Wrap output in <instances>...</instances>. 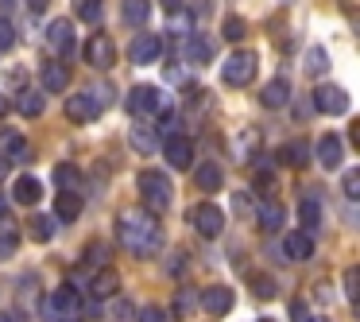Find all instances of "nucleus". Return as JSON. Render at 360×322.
I'll return each instance as SVG.
<instances>
[{
  "label": "nucleus",
  "instance_id": "obj_50",
  "mask_svg": "<svg viewBox=\"0 0 360 322\" xmlns=\"http://www.w3.org/2000/svg\"><path fill=\"white\" fill-rule=\"evenodd\" d=\"M0 218H8V198L0 194Z\"/></svg>",
  "mask_w": 360,
  "mask_h": 322
},
{
  "label": "nucleus",
  "instance_id": "obj_35",
  "mask_svg": "<svg viewBox=\"0 0 360 322\" xmlns=\"http://www.w3.org/2000/svg\"><path fill=\"white\" fill-rule=\"evenodd\" d=\"M345 299L356 306V299H360V268H349V272H345Z\"/></svg>",
  "mask_w": 360,
  "mask_h": 322
},
{
  "label": "nucleus",
  "instance_id": "obj_26",
  "mask_svg": "<svg viewBox=\"0 0 360 322\" xmlns=\"http://www.w3.org/2000/svg\"><path fill=\"white\" fill-rule=\"evenodd\" d=\"M55 213H58V221H74L82 213V194H74V190H58Z\"/></svg>",
  "mask_w": 360,
  "mask_h": 322
},
{
  "label": "nucleus",
  "instance_id": "obj_51",
  "mask_svg": "<svg viewBox=\"0 0 360 322\" xmlns=\"http://www.w3.org/2000/svg\"><path fill=\"white\" fill-rule=\"evenodd\" d=\"M306 322H329V318H326V314H318V318H306Z\"/></svg>",
  "mask_w": 360,
  "mask_h": 322
},
{
  "label": "nucleus",
  "instance_id": "obj_40",
  "mask_svg": "<svg viewBox=\"0 0 360 322\" xmlns=\"http://www.w3.org/2000/svg\"><path fill=\"white\" fill-rule=\"evenodd\" d=\"M16 43V24L12 20H0V51H8Z\"/></svg>",
  "mask_w": 360,
  "mask_h": 322
},
{
  "label": "nucleus",
  "instance_id": "obj_49",
  "mask_svg": "<svg viewBox=\"0 0 360 322\" xmlns=\"http://www.w3.org/2000/svg\"><path fill=\"white\" fill-rule=\"evenodd\" d=\"M233 206L244 213V210H248V194H236V198H233Z\"/></svg>",
  "mask_w": 360,
  "mask_h": 322
},
{
  "label": "nucleus",
  "instance_id": "obj_44",
  "mask_svg": "<svg viewBox=\"0 0 360 322\" xmlns=\"http://www.w3.org/2000/svg\"><path fill=\"white\" fill-rule=\"evenodd\" d=\"M194 299H198V291H190V287H186V291L179 295V311H182V314H190V311H194Z\"/></svg>",
  "mask_w": 360,
  "mask_h": 322
},
{
  "label": "nucleus",
  "instance_id": "obj_21",
  "mask_svg": "<svg viewBox=\"0 0 360 322\" xmlns=\"http://www.w3.org/2000/svg\"><path fill=\"white\" fill-rule=\"evenodd\" d=\"M279 163L298 167V171H302V167L310 163V144H306V140H290V144H283V148H279Z\"/></svg>",
  "mask_w": 360,
  "mask_h": 322
},
{
  "label": "nucleus",
  "instance_id": "obj_45",
  "mask_svg": "<svg viewBox=\"0 0 360 322\" xmlns=\"http://www.w3.org/2000/svg\"><path fill=\"white\" fill-rule=\"evenodd\" d=\"M290 318H295V322H306V318H310V311H306L302 299H295V303H290Z\"/></svg>",
  "mask_w": 360,
  "mask_h": 322
},
{
  "label": "nucleus",
  "instance_id": "obj_37",
  "mask_svg": "<svg viewBox=\"0 0 360 322\" xmlns=\"http://www.w3.org/2000/svg\"><path fill=\"white\" fill-rule=\"evenodd\" d=\"M244 35H248V24H244L240 16H229V20H225V39H229V43H240Z\"/></svg>",
  "mask_w": 360,
  "mask_h": 322
},
{
  "label": "nucleus",
  "instance_id": "obj_1",
  "mask_svg": "<svg viewBox=\"0 0 360 322\" xmlns=\"http://www.w3.org/2000/svg\"><path fill=\"white\" fill-rule=\"evenodd\" d=\"M117 241L124 244L132 256H155L163 249V225L155 213L148 210H124L117 218Z\"/></svg>",
  "mask_w": 360,
  "mask_h": 322
},
{
  "label": "nucleus",
  "instance_id": "obj_28",
  "mask_svg": "<svg viewBox=\"0 0 360 322\" xmlns=\"http://www.w3.org/2000/svg\"><path fill=\"white\" fill-rule=\"evenodd\" d=\"M186 55L194 58V63H205V66H210V63H213V43L205 39V35H190V39H186Z\"/></svg>",
  "mask_w": 360,
  "mask_h": 322
},
{
  "label": "nucleus",
  "instance_id": "obj_39",
  "mask_svg": "<svg viewBox=\"0 0 360 322\" xmlns=\"http://www.w3.org/2000/svg\"><path fill=\"white\" fill-rule=\"evenodd\" d=\"M32 233L39 237V241H51V237H55V221H51V218H35L32 221Z\"/></svg>",
  "mask_w": 360,
  "mask_h": 322
},
{
  "label": "nucleus",
  "instance_id": "obj_5",
  "mask_svg": "<svg viewBox=\"0 0 360 322\" xmlns=\"http://www.w3.org/2000/svg\"><path fill=\"white\" fill-rule=\"evenodd\" d=\"M82 55H86V63L94 66V70H109V66L117 63V43H112V35L94 32L86 39V47H82Z\"/></svg>",
  "mask_w": 360,
  "mask_h": 322
},
{
  "label": "nucleus",
  "instance_id": "obj_46",
  "mask_svg": "<svg viewBox=\"0 0 360 322\" xmlns=\"http://www.w3.org/2000/svg\"><path fill=\"white\" fill-rule=\"evenodd\" d=\"M0 322H27V314L12 306V311H4V314H0Z\"/></svg>",
  "mask_w": 360,
  "mask_h": 322
},
{
  "label": "nucleus",
  "instance_id": "obj_42",
  "mask_svg": "<svg viewBox=\"0 0 360 322\" xmlns=\"http://www.w3.org/2000/svg\"><path fill=\"white\" fill-rule=\"evenodd\" d=\"M275 187V171L271 167H256V190H271Z\"/></svg>",
  "mask_w": 360,
  "mask_h": 322
},
{
  "label": "nucleus",
  "instance_id": "obj_12",
  "mask_svg": "<svg viewBox=\"0 0 360 322\" xmlns=\"http://www.w3.org/2000/svg\"><path fill=\"white\" fill-rule=\"evenodd\" d=\"M198 303H202V311H205V314L221 318V314H229V311H233V303H236V299H233V291H229V287H221V283H217V287L198 291Z\"/></svg>",
  "mask_w": 360,
  "mask_h": 322
},
{
  "label": "nucleus",
  "instance_id": "obj_36",
  "mask_svg": "<svg viewBox=\"0 0 360 322\" xmlns=\"http://www.w3.org/2000/svg\"><path fill=\"white\" fill-rule=\"evenodd\" d=\"M55 182H58L63 190H70L74 182H78V167H74V163H58V167H55Z\"/></svg>",
  "mask_w": 360,
  "mask_h": 322
},
{
  "label": "nucleus",
  "instance_id": "obj_16",
  "mask_svg": "<svg viewBox=\"0 0 360 322\" xmlns=\"http://www.w3.org/2000/svg\"><path fill=\"white\" fill-rule=\"evenodd\" d=\"M70 86V66L63 63V58H51V63H43V89L47 94H58V89Z\"/></svg>",
  "mask_w": 360,
  "mask_h": 322
},
{
  "label": "nucleus",
  "instance_id": "obj_9",
  "mask_svg": "<svg viewBox=\"0 0 360 322\" xmlns=\"http://www.w3.org/2000/svg\"><path fill=\"white\" fill-rule=\"evenodd\" d=\"M159 51H163V39L151 35V32H143V35H136V39H132L128 58H132L136 66H151V63H159Z\"/></svg>",
  "mask_w": 360,
  "mask_h": 322
},
{
  "label": "nucleus",
  "instance_id": "obj_38",
  "mask_svg": "<svg viewBox=\"0 0 360 322\" xmlns=\"http://www.w3.org/2000/svg\"><path fill=\"white\" fill-rule=\"evenodd\" d=\"M252 291H256L259 299H271L279 287H275V280H271V275H252Z\"/></svg>",
  "mask_w": 360,
  "mask_h": 322
},
{
  "label": "nucleus",
  "instance_id": "obj_7",
  "mask_svg": "<svg viewBox=\"0 0 360 322\" xmlns=\"http://www.w3.org/2000/svg\"><path fill=\"white\" fill-rule=\"evenodd\" d=\"M63 109H66V120H74V125H89V120L101 117V105H97V97L89 94V89H82V94H70Z\"/></svg>",
  "mask_w": 360,
  "mask_h": 322
},
{
  "label": "nucleus",
  "instance_id": "obj_52",
  "mask_svg": "<svg viewBox=\"0 0 360 322\" xmlns=\"http://www.w3.org/2000/svg\"><path fill=\"white\" fill-rule=\"evenodd\" d=\"M4 109H8V101H4V97H0V113H4Z\"/></svg>",
  "mask_w": 360,
  "mask_h": 322
},
{
  "label": "nucleus",
  "instance_id": "obj_13",
  "mask_svg": "<svg viewBox=\"0 0 360 322\" xmlns=\"http://www.w3.org/2000/svg\"><path fill=\"white\" fill-rule=\"evenodd\" d=\"M314 156L321 159V167H326V171H333V167H341V159H345V140H341L337 132L318 136V148H314Z\"/></svg>",
  "mask_w": 360,
  "mask_h": 322
},
{
  "label": "nucleus",
  "instance_id": "obj_18",
  "mask_svg": "<svg viewBox=\"0 0 360 322\" xmlns=\"http://www.w3.org/2000/svg\"><path fill=\"white\" fill-rule=\"evenodd\" d=\"M283 252H287L290 260H310L314 256V233H302V229L287 233L283 237Z\"/></svg>",
  "mask_w": 360,
  "mask_h": 322
},
{
  "label": "nucleus",
  "instance_id": "obj_41",
  "mask_svg": "<svg viewBox=\"0 0 360 322\" xmlns=\"http://www.w3.org/2000/svg\"><path fill=\"white\" fill-rule=\"evenodd\" d=\"M341 187H345V198H352V202H356V198H360V171H349Z\"/></svg>",
  "mask_w": 360,
  "mask_h": 322
},
{
  "label": "nucleus",
  "instance_id": "obj_10",
  "mask_svg": "<svg viewBox=\"0 0 360 322\" xmlns=\"http://www.w3.org/2000/svg\"><path fill=\"white\" fill-rule=\"evenodd\" d=\"M47 47L66 63V55L74 51V24L70 20H51L47 24Z\"/></svg>",
  "mask_w": 360,
  "mask_h": 322
},
{
  "label": "nucleus",
  "instance_id": "obj_6",
  "mask_svg": "<svg viewBox=\"0 0 360 322\" xmlns=\"http://www.w3.org/2000/svg\"><path fill=\"white\" fill-rule=\"evenodd\" d=\"M349 94H345L341 86H333V82H326V86L314 89V109L326 113V117H345L349 113Z\"/></svg>",
  "mask_w": 360,
  "mask_h": 322
},
{
  "label": "nucleus",
  "instance_id": "obj_34",
  "mask_svg": "<svg viewBox=\"0 0 360 322\" xmlns=\"http://www.w3.org/2000/svg\"><path fill=\"white\" fill-rule=\"evenodd\" d=\"M8 159H12V163H27V159H32V151H27V140H24V136L12 132V140H8Z\"/></svg>",
  "mask_w": 360,
  "mask_h": 322
},
{
  "label": "nucleus",
  "instance_id": "obj_53",
  "mask_svg": "<svg viewBox=\"0 0 360 322\" xmlns=\"http://www.w3.org/2000/svg\"><path fill=\"white\" fill-rule=\"evenodd\" d=\"M259 322H275V318H259Z\"/></svg>",
  "mask_w": 360,
  "mask_h": 322
},
{
  "label": "nucleus",
  "instance_id": "obj_8",
  "mask_svg": "<svg viewBox=\"0 0 360 322\" xmlns=\"http://www.w3.org/2000/svg\"><path fill=\"white\" fill-rule=\"evenodd\" d=\"M190 221H194V229L202 237H221V229H225V213L213 202H198L194 213H190Z\"/></svg>",
  "mask_w": 360,
  "mask_h": 322
},
{
  "label": "nucleus",
  "instance_id": "obj_11",
  "mask_svg": "<svg viewBox=\"0 0 360 322\" xmlns=\"http://www.w3.org/2000/svg\"><path fill=\"white\" fill-rule=\"evenodd\" d=\"M167 156V163L174 167V171H186V167H194V144L186 140V136H171V140L159 144Z\"/></svg>",
  "mask_w": 360,
  "mask_h": 322
},
{
  "label": "nucleus",
  "instance_id": "obj_20",
  "mask_svg": "<svg viewBox=\"0 0 360 322\" xmlns=\"http://www.w3.org/2000/svg\"><path fill=\"white\" fill-rule=\"evenodd\" d=\"M12 198H16L20 206H35L43 198V182L35 179V175H20L16 187H12Z\"/></svg>",
  "mask_w": 360,
  "mask_h": 322
},
{
  "label": "nucleus",
  "instance_id": "obj_24",
  "mask_svg": "<svg viewBox=\"0 0 360 322\" xmlns=\"http://www.w3.org/2000/svg\"><path fill=\"white\" fill-rule=\"evenodd\" d=\"M256 221H259L264 233H275V229H283V221H287V210H283L279 202H264L259 213H256Z\"/></svg>",
  "mask_w": 360,
  "mask_h": 322
},
{
  "label": "nucleus",
  "instance_id": "obj_31",
  "mask_svg": "<svg viewBox=\"0 0 360 322\" xmlns=\"http://www.w3.org/2000/svg\"><path fill=\"white\" fill-rule=\"evenodd\" d=\"M74 12H78L86 24H101V16H105V4L101 0H74Z\"/></svg>",
  "mask_w": 360,
  "mask_h": 322
},
{
  "label": "nucleus",
  "instance_id": "obj_48",
  "mask_svg": "<svg viewBox=\"0 0 360 322\" xmlns=\"http://www.w3.org/2000/svg\"><path fill=\"white\" fill-rule=\"evenodd\" d=\"M47 4H51V0H27V8H32V12H47Z\"/></svg>",
  "mask_w": 360,
  "mask_h": 322
},
{
  "label": "nucleus",
  "instance_id": "obj_54",
  "mask_svg": "<svg viewBox=\"0 0 360 322\" xmlns=\"http://www.w3.org/2000/svg\"><path fill=\"white\" fill-rule=\"evenodd\" d=\"M74 322H78V318H74Z\"/></svg>",
  "mask_w": 360,
  "mask_h": 322
},
{
  "label": "nucleus",
  "instance_id": "obj_29",
  "mask_svg": "<svg viewBox=\"0 0 360 322\" xmlns=\"http://www.w3.org/2000/svg\"><path fill=\"white\" fill-rule=\"evenodd\" d=\"M163 140H171V136H182V113L179 109H163L159 113V132Z\"/></svg>",
  "mask_w": 360,
  "mask_h": 322
},
{
  "label": "nucleus",
  "instance_id": "obj_33",
  "mask_svg": "<svg viewBox=\"0 0 360 322\" xmlns=\"http://www.w3.org/2000/svg\"><path fill=\"white\" fill-rule=\"evenodd\" d=\"M326 66H329V58H326V51L321 47H310V55H306V74H326Z\"/></svg>",
  "mask_w": 360,
  "mask_h": 322
},
{
  "label": "nucleus",
  "instance_id": "obj_14",
  "mask_svg": "<svg viewBox=\"0 0 360 322\" xmlns=\"http://www.w3.org/2000/svg\"><path fill=\"white\" fill-rule=\"evenodd\" d=\"M155 109H159V89L155 86H136L132 94H128V113H132V117H151Z\"/></svg>",
  "mask_w": 360,
  "mask_h": 322
},
{
  "label": "nucleus",
  "instance_id": "obj_17",
  "mask_svg": "<svg viewBox=\"0 0 360 322\" xmlns=\"http://www.w3.org/2000/svg\"><path fill=\"white\" fill-rule=\"evenodd\" d=\"M287 101H290V82L287 78H271L259 89V105H264V109H283Z\"/></svg>",
  "mask_w": 360,
  "mask_h": 322
},
{
  "label": "nucleus",
  "instance_id": "obj_22",
  "mask_svg": "<svg viewBox=\"0 0 360 322\" xmlns=\"http://www.w3.org/2000/svg\"><path fill=\"white\" fill-rule=\"evenodd\" d=\"M194 182L205 190V194H217V190L225 187V175H221L217 163H202V167H194Z\"/></svg>",
  "mask_w": 360,
  "mask_h": 322
},
{
  "label": "nucleus",
  "instance_id": "obj_3",
  "mask_svg": "<svg viewBox=\"0 0 360 322\" xmlns=\"http://www.w3.org/2000/svg\"><path fill=\"white\" fill-rule=\"evenodd\" d=\"M256 70H259L256 51L240 47V51H233V55L225 58V66H221V82H225V86H233V89H240V86H248V82L256 78Z\"/></svg>",
  "mask_w": 360,
  "mask_h": 322
},
{
  "label": "nucleus",
  "instance_id": "obj_27",
  "mask_svg": "<svg viewBox=\"0 0 360 322\" xmlns=\"http://www.w3.org/2000/svg\"><path fill=\"white\" fill-rule=\"evenodd\" d=\"M298 225H302V233H314V229L321 225V206H318V198H302V202H298Z\"/></svg>",
  "mask_w": 360,
  "mask_h": 322
},
{
  "label": "nucleus",
  "instance_id": "obj_25",
  "mask_svg": "<svg viewBox=\"0 0 360 322\" xmlns=\"http://www.w3.org/2000/svg\"><path fill=\"white\" fill-rule=\"evenodd\" d=\"M128 140H132V148L140 151V156H151V151H159V136L151 132V128H143L140 120L132 125V132H128Z\"/></svg>",
  "mask_w": 360,
  "mask_h": 322
},
{
  "label": "nucleus",
  "instance_id": "obj_32",
  "mask_svg": "<svg viewBox=\"0 0 360 322\" xmlns=\"http://www.w3.org/2000/svg\"><path fill=\"white\" fill-rule=\"evenodd\" d=\"M16 249H20V233L12 225H4V229H0V260L16 256Z\"/></svg>",
  "mask_w": 360,
  "mask_h": 322
},
{
  "label": "nucleus",
  "instance_id": "obj_19",
  "mask_svg": "<svg viewBox=\"0 0 360 322\" xmlns=\"http://www.w3.org/2000/svg\"><path fill=\"white\" fill-rule=\"evenodd\" d=\"M256 151H259V128H244V132L236 136V144H233V159L236 163H252Z\"/></svg>",
  "mask_w": 360,
  "mask_h": 322
},
{
  "label": "nucleus",
  "instance_id": "obj_23",
  "mask_svg": "<svg viewBox=\"0 0 360 322\" xmlns=\"http://www.w3.org/2000/svg\"><path fill=\"white\" fill-rule=\"evenodd\" d=\"M120 16H124L128 27H143L151 16V0H124L120 4Z\"/></svg>",
  "mask_w": 360,
  "mask_h": 322
},
{
  "label": "nucleus",
  "instance_id": "obj_47",
  "mask_svg": "<svg viewBox=\"0 0 360 322\" xmlns=\"http://www.w3.org/2000/svg\"><path fill=\"white\" fill-rule=\"evenodd\" d=\"M159 4H163L167 16H179V12H182V0H159Z\"/></svg>",
  "mask_w": 360,
  "mask_h": 322
},
{
  "label": "nucleus",
  "instance_id": "obj_15",
  "mask_svg": "<svg viewBox=\"0 0 360 322\" xmlns=\"http://www.w3.org/2000/svg\"><path fill=\"white\" fill-rule=\"evenodd\" d=\"M117 291H120V275L112 272L109 264H105V268H97V272H94V280H89V295H94V299H112Z\"/></svg>",
  "mask_w": 360,
  "mask_h": 322
},
{
  "label": "nucleus",
  "instance_id": "obj_43",
  "mask_svg": "<svg viewBox=\"0 0 360 322\" xmlns=\"http://www.w3.org/2000/svg\"><path fill=\"white\" fill-rule=\"evenodd\" d=\"M136 322H171V318H167V311H159V306H143V311L136 314Z\"/></svg>",
  "mask_w": 360,
  "mask_h": 322
},
{
  "label": "nucleus",
  "instance_id": "obj_30",
  "mask_svg": "<svg viewBox=\"0 0 360 322\" xmlns=\"http://www.w3.org/2000/svg\"><path fill=\"white\" fill-rule=\"evenodd\" d=\"M43 105H47L43 89H24V94H20V113H24V117H43Z\"/></svg>",
  "mask_w": 360,
  "mask_h": 322
},
{
  "label": "nucleus",
  "instance_id": "obj_4",
  "mask_svg": "<svg viewBox=\"0 0 360 322\" xmlns=\"http://www.w3.org/2000/svg\"><path fill=\"white\" fill-rule=\"evenodd\" d=\"M78 314H82V291L74 283L55 287V295L47 299V318L51 322H74Z\"/></svg>",
  "mask_w": 360,
  "mask_h": 322
},
{
  "label": "nucleus",
  "instance_id": "obj_2",
  "mask_svg": "<svg viewBox=\"0 0 360 322\" xmlns=\"http://www.w3.org/2000/svg\"><path fill=\"white\" fill-rule=\"evenodd\" d=\"M136 187H140V198H143V210L148 213H167L174 206V182L167 179L163 171H140L136 175Z\"/></svg>",
  "mask_w": 360,
  "mask_h": 322
}]
</instances>
